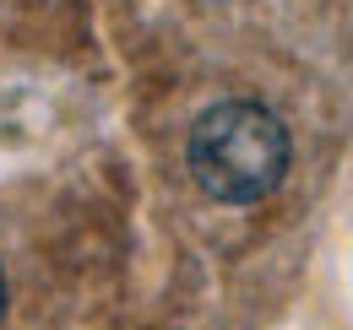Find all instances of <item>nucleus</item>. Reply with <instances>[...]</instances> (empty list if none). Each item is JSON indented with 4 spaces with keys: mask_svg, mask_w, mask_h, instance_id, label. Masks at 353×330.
<instances>
[{
    "mask_svg": "<svg viewBox=\"0 0 353 330\" xmlns=\"http://www.w3.org/2000/svg\"><path fill=\"white\" fill-rule=\"evenodd\" d=\"M190 173L212 201L250 206L272 195L277 179L288 173V130L266 103L250 98L212 103L190 124Z\"/></svg>",
    "mask_w": 353,
    "mask_h": 330,
    "instance_id": "1",
    "label": "nucleus"
},
{
    "mask_svg": "<svg viewBox=\"0 0 353 330\" xmlns=\"http://www.w3.org/2000/svg\"><path fill=\"white\" fill-rule=\"evenodd\" d=\"M0 309H6V276H0Z\"/></svg>",
    "mask_w": 353,
    "mask_h": 330,
    "instance_id": "2",
    "label": "nucleus"
}]
</instances>
